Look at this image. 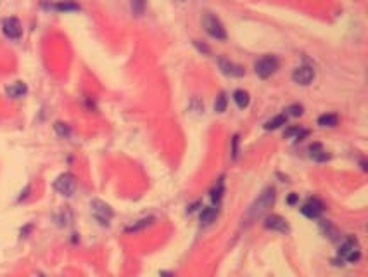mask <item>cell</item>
I'll return each instance as SVG.
<instances>
[{"mask_svg":"<svg viewBox=\"0 0 368 277\" xmlns=\"http://www.w3.org/2000/svg\"><path fill=\"white\" fill-rule=\"evenodd\" d=\"M287 116H301L303 115V106L301 104H292V106L287 108V113H285Z\"/></svg>","mask_w":368,"mask_h":277,"instance_id":"obj_26","label":"cell"},{"mask_svg":"<svg viewBox=\"0 0 368 277\" xmlns=\"http://www.w3.org/2000/svg\"><path fill=\"white\" fill-rule=\"evenodd\" d=\"M146 9V0H132V11L135 16H142Z\"/></svg>","mask_w":368,"mask_h":277,"instance_id":"obj_24","label":"cell"},{"mask_svg":"<svg viewBox=\"0 0 368 277\" xmlns=\"http://www.w3.org/2000/svg\"><path fill=\"white\" fill-rule=\"evenodd\" d=\"M279 59L275 56H265L263 59H260L254 64V71L260 78H268L279 69Z\"/></svg>","mask_w":368,"mask_h":277,"instance_id":"obj_4","label":"cell"},{"mask_svg":"<svg viewBox=\"0 0 368 277\" xmlns=\"http://www.w3.org/2000/svg\"><path fill=\"white\" fill-rule=\"evenodd\" d=\"M233 101H235V104H237L238 109H246V108L249 106V103H251L249 92H246V90H235V92H233Z\"/></svg>","mask_w":368,"mask_h":277,"instance_id":"obj_14","label":"cell"},{"mask_svg":"<svg viewBox=\"0 0 368 277\" xmlns=\"http://www.w3.org/2000/svg\"><path fill=\"white\" fill-rule=\"evenodd\" d=\"M54 128H56V132L61 135V137H68L69 134H71V130H69V127L66 123H61V122H57L56 125H54Z\"/></svg>","mask_w":368,"mask_h":277,"instance_id":"obj_25","label":"cell"},{"mask_svg":"<svg viewBox=\"0 0 368 277\" xmlns=\"http://www.w3.org/2000/svg\"><path fill=\"white\" fill-rule=\"evenodd\" d=\"M2 31L7 38L18 40V38H21V35H23V26L18 18H7L2 25Z\"/></svg>","mask_w":368,"mask_h":277,"instance_id":"obj_8","label":"cell"},{"mask_svg":"<svg viewBox=\"0 0 368 277\" xmlns=\"http://www.w3.org/2000/svg\"><path fill=\"white\" fill-rule=\"evenodd\" d=\"M90 208H92V215L95 217V220H99L102 225H109V222H111L112 218V210L109 205H105L104 201L100 200H93L90 203Z\"/></svg>","mask_w":368,"mask_h":277,"instance_id":"obj_6","label":"cell"},{"mask_svg":"<svg viewBox=\"0 0 368 277\" xmlns=\"http://www.w3.org/2000/svg\"><path fill=\"white\" fill-rule=\"evenodd\" d=\"M54 9L62 11V13H69V11H80V6L73 0H64V2H59L54 6Z\"/></svg>","mask_w":368,"mask_h":277,"instance_id":"obj_19","label":"cell"},{"mask_svg":"<svg viewBox=\"0 0 368 277\" xmlns=\"http://www.w3.org/2000/svg\"><path fill=\"white\" fill-rule=\"evenodd\" d=\"M76 186H78L76 177H74L73 173H61L59 177L56 178V182H54V189H56L61 196H66V198L73 196L74 191H76Z\"/></svg>","mask_w":368,"mask_h":277,"instance_id":"obj_3","label":"cell"},{"mask_svg":"<svg viewBox=\"0 0 368 277\" xmlns=\"http://www.w3.org/2000/svg\"><path fill=\"white\" fill-rule=\"evenodd\" d=\"M309 151H311V158L315 159V161H327L330 156L327 154V151H323V147L320 146V144H315V146L309 147Z\"/></svg>","mask_w":368,"mask_h":277,"instance_id":"obj_16","label":"cell"},{"mask_svg":"<svg viewBox=\"0 0 368 277\" xmlns=\"http://www.w3.org/2000/svg\"><path fill=\"white\" fill-rule=\"evenodd\" d=\"M292 80H294L297 85H309L313 80H315V69H313L311 66H299V68H296L294 73H292Z\"/></svg>","mask_w":368,"mask_h":277,"instance_id":"obj_9","label":"cell"},{"mask_svg":"<svg viewBox=\"0 0 368 277\" xmlns=\"http://www.w3.org/2000/svg\"><path fill=\"white\" fill-rule=\"evenodd\" d=\"M218 217V206H207L201 212V224L202 225H211Z\"/></svg>","mask_w":368,"mask_h":277,"instance_id":"obj_13","label":"cell"},{"mask_svg":"<svg viewBox=\"0 0 368 277\" xmlns=\"http://www.w3.org/2000/svg\"><path fill=\"white\" fill-rule=\"evenodd\" d=\"M204 28L207 31V35L213 37V38H216V40H225L226 38L225 26L221 25V21L216 18V16H213L209 13L204 16Z\"/></svg>","mask_w":368,"mask_h":277,"instance_id":"obj_5","label":"cell"},{"mask_svg":"<svg viewBox=\"0 0 368 277\" xmlns=\"http://www.w3.org/2000/svg\"><path fill=\"white\" fill-rule=\"evenodd\" d=\"M339 256L342 260L349 263H356L359 258H361V249H359L358 239L356 237H347L339 248Z\"/></svg>","mask_w":368,"mask_h":277,"instance_id":"obj_2","label":"cell"},{"mask_svg":"<svg viewBox=\"0 0 368 277\" xmlns=\"http://www.w3.org/2000/svg\"><path fill=\"white\" fill-rule=\"evenodd\" d=\"M223 193H225V180H223V178H220V180H218L216 184H214L213 189H211V200L218 203V201L221 200Z\"/></svg>","mask_w":368,"mask_h":277,"instance_id":"obj_17","label":"cell"},{"mask_svg":"<svg viewBox=\"0 0 368 277\" xmlns=\"http://www.w3.org/2000/svg\"><path fill=\"white\" fill-rule=\"evenodd\" d=\"M218 66H220L223 75H226V76L240 78V76L246 75V71H244V68H242V66H238V64H235V62H232L228 59H223V57H221V59H218Z\"/></svg>","mask_w":368,"mask_h":277,"instance_id":"obj_10","label":"cell"},{"mask_svg":"<svg viewBox=\"0 0 368 277\" xmlns=\"http://www.w3.org/2000/svg\"><path fill=\"white\" fill-rule=\"evenodd\" d=\"M287 135L289 139H297V140H301V139H304L308 135V130H304V128H299V127H292V128H289L287 130Z\"/></svg>","mask_w":368,"mask_h":277,"instance_id":"obj_20","label":"cell"},{"mask_svg":"<svg viewBox=\"0 0 368 277\" xmlns=\"http://www.w3.org/2000/svg\"><path fill=\"white\" fill-rule=\"evenodd\" d=\"M287 123V115H277L275 118H272L270 122L265 123V130H277V128H280L282 125Z\"/></svg>","mask_w":368,"mask_h":277,"instance_id":"obj_15","label":"cell"},{"mask_svg":"<svg viewBox=\"0 0 368 277\" xmlns=\"http://www.w3.org/2000/svg\"><path fill=\"white\" fill-rule=\"evenodd\" d=\"M265 227L268 231H275V232H282L287 234L289 232V224L285 218H282L280 215H268L265 220Z\"/></svg>","mask_w":368,"mask_h":277,"instance_id":"obj_11","label":"cell"},{"mask_svg":"<svg viewBox=\"0 0 368 277\" xmlns=\"http://www.w3.org/2000/svg\"><path fill=\"white\" fill-rule=\"evenodd\" d=\"M323 210H325L323 203L320 200H316V198H313V200H308L304 203L303 208H301V213H303L304 217H308L309 220H316V218L322 217Z\"/></svg>","mask_w":368,"mask_h":277,"instance_id":"obj_7","label":"cell"},{"mask_svg":"<svg viewBox=\"0 0 368 277\" xmlns=\"http://www.w3.org/2000/svg\"><path fill=\"white\" fill-rule=\"evenodd\" d=\"M152 220H154V218H146V220H139V224L130 225V227L127 229V232H139V231H142V229H146L147 225L152 224Z\"/></svg>","mask_w":368,"mask_h":277,"instance_id":"obj_22","label":"cell"},{"mask_svg":"<svg viewBox=\"0 0 368 277\" xmlns=\"http://www.w3.org/2000/svg\"><path fill=\"white\" fill-rule=\"evenodd\" d=\"M275 203V189L273 187H266L263 193L260 194L256 201L251 205V208L246 213V225H253L254 222H258L260 218H263L266 213L270 212V208Z\"/></svg>","mask_w":368,"mask_h":277,"instance_id":"obj_1","label":"cell"},{"mask_svg":"<svg viewBox=\"0 0 368 277\" xmlns=\"http://www.w3.org/2000/svg\"><path fill=\"white\" fill-rule=\"evenodd\" d=\"M26 92H28V87H26V83H23V81H16V83L9 85V87L6 88V94L9 97H13V99H19V97H23Z\"/></svg>","mask_w":368,"mask_h":277,"instance_id":"obj_12","label":"cell"},{"mask_svg":"<svg viewBox=\"0 0 368 277\" xmlns=\"http://www.w3.org/2000/svg\"><path fill=\"white\" fill-rule=\"evenodd\" d=\"M322 229L325 231V234H327L330 239H337V236H339V232H337V229L334 227V225L330 224V222H322Z\"/></svg>","mask_w":368,"mask_h":277,"instance_id":"obj_23","label":"cell"},{"mask_svg":"<svg viewBox=\"0 0 368 277\" xmlns=\"http://www.w3.org/2000/svg\"><path fill=\"white\" fill-rule=\"evenodd\" d=\"M337 123H339L337 115H330V113H327V115H322L318 118V125H320V127H335Z\"/></svg>","mask_w":368,"mask_h":277,"instance_id":"obj_18","label":"cell"},{"mask_svg":"<svg viewBox=\"0 0 368 277\" xmlns=\"http://www.w3.org/2000/svg\"><path fill=\"white\" fill-rule=\"evenodd\" d=\"M214 111L216 113H225L226 111V96L223 92L216 97V101H214Z\"/></svg>","mask_w":368,"mask_h":277,"instance_id":"obj_21","label":"cell"}]
</instances>
